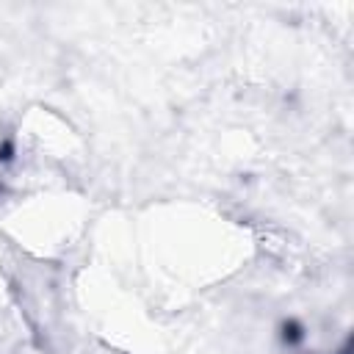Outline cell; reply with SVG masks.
<instances>
[{"label": "cell", "instance_id": "cell-2", "mask_svg": "<svg viewBox=\"0 0 354 354\" xmlns=\"http://www.w3.org/2000/svg\"><path fill=\"white\" fill-rule=\"evenodd\" d=\"M14 152H17L14 141H11V138H3V141H0V163H11V160H14Z\"/></svg>", "mask_w": 354, "mask_h": 354}, {"label": "cell", "instance_id": "cell-1", "mask_svg": "<svg viewBox=\"0 0 354 354\" xmlns=\"http://www.w3.org/2000/svg\"><path fill=\"white\" fill-rule=\"evenodd\" d=\"M279 340L285 343V346H299L301 340H304V326L296 321V318H288V321H282L279 324Z\"/></svg>", "mask_w": 354, "mask_h": 354}, {"label": "cell", "instance_id": "cell-3", "mask_svg": "<svg viewBox=\"0 0 354 354\" xmlns=\"http://www.w3.org/2000/svg\"><path fill=\"white\" fill-rule=\"evenodd\" d=\"M0 191H3V185H0Z\"/></svg>", "mask_w": 354, "mask_h": 354}]
</instances>
